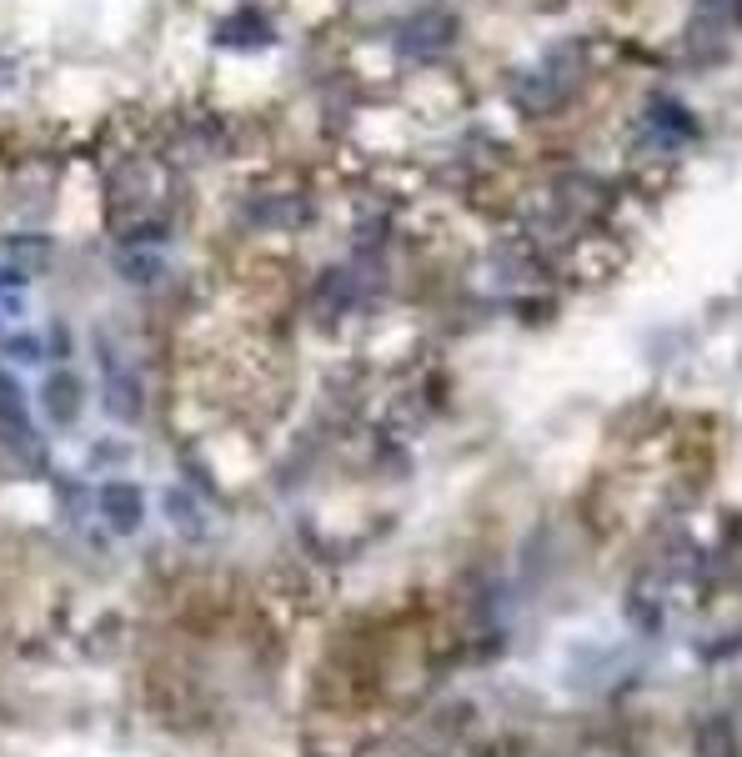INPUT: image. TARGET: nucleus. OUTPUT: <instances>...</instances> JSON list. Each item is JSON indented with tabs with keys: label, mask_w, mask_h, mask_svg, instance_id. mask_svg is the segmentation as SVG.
I'll return each mask as SVG.
<instances>
[{
	"label": "nucleus",
	"mask_w": 742,
	"mask_h": 757,
	"mask_svg": "<svg viewBox=\"0 0 742 757\" xmlns=\"http://www.w3.org/2000/svg\"><path fill=\"white\" fill-rule=\"evenodd\" d=\"M702 757H732V742H727V732L717 722L702 732Z\"/></svg>",
	"instance_id": "obj_1"
}]
</instances>
